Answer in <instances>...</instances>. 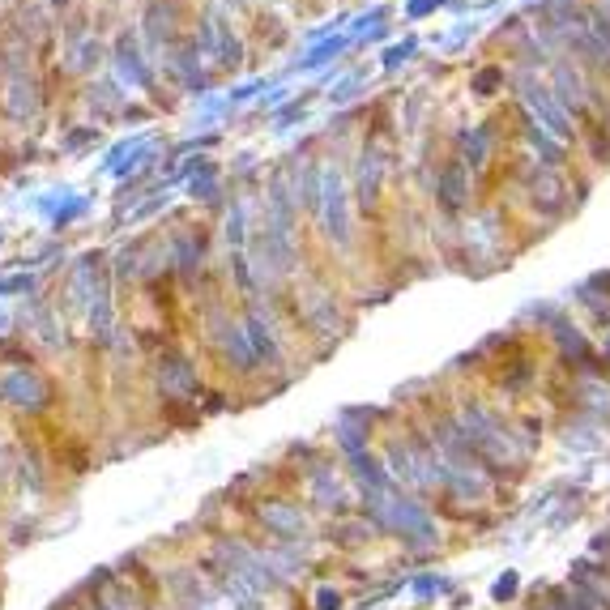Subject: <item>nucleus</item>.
Listing matches in <instances>:
<instances>
[{"instance_id":"nucleus-5","label":"nucleus","mask_w":610,"mask_h":610,"mask_svg":"<svg viewBox=\"0 0 610 610\" xmlns=\"http://www.w3.org/2000/svg\"><path fill=\"white\" fill-rule=\"evenodd\" d=\"M376 414L372 410H342L337 423L329 427V440L337 448V457H355V453H367L376 448Z\"/></svg>"},{"instance_id":"nucleus-8","label":"nucleus","mask_w":610,"mask_h":610,"mask_svg":"<svg viewBox=\"0 0 610 610\" xmlns=\"http://www.w3.org/2000/svg\"><path fill=\"white\" fill-rule=\"evenodd\" d=\"M448 589H453L448 576H419V581H414V593H419V598H440V593H448Z\"/></svg>"},{"instance_id":"nucleus-7","label":"nucleus","mask_w":610,"mask_h":610,"mask_svg":"<svg viewBox=\"0 0 610 610\" xmlns=\"http://www.w3.org/2000/svg\"><path fill=\"white\" fill-rule=\"evenodd\" d=\"M380 538V529L363 517V512H350V517H337L329 525V542L333 547H342V551H359L367 547V542H376Z\"/></svg>"},{"instance_id":"nucleus-4","label":"nucleus","mask_w":610,"mask_h":610,"mask_svg":"<svg viewBox=\"0 0 610 610\" xmlns=\"http://www.w3.org/2000/svg\"><path fill=\"white\" fill-rule=\"evenodd\" d=\"M0 406L18 410L26 419H39V414L56 406V389L35 367H13V372L0 376Z\"/></svg>"},{"instance_id":"nucleus-2","label":"nucleus","mask_w":610,"mask_h":610,"mask_svg":"<svg viewBox=\"0 0 610 610\" xmlns=\"http://www.w3.org/2000/svg\"><path fill=\"white\" fill-rule=\"evenodd\" d=\"M248 525L261 529L265 542H278V547H303V542L316 538V512L291 491H261L244 500Z\"/></svg>"},{"instance_id":"nucleus-10","label":"nucleus","mask_w":610,"mask_h":610,"mask_svg":"<svg viewBox=\"0 0 610 610\" xmlns=\"http://www.w3.org/2000/svg\"><path fill=\"white\" fill-rule=\"evenodd\" d=\"M517 589H521V581H517V572H504V576H500V581H495V589H491V598H495V602H508V598H512V593H517Z\"/></svg>"},{"instance_id":"nucleus-9","label":"nucleus","mask_w":610,"mask_h":610,"mask_svg":"<svg viewBox=\"0 0 610 610\" xmlns=\"http://www.w3.org/2000/svg\"><path fill=\"white\" fill-rule=\"evenodd\" d=\"M346 598H342V589L337 585H320L316 589V598H312V610H342Z\"/></svg>"},{"instance_id":"nucleus-3","label":"nucleus","mask_w":610,"mask_h":610,"mask_svg":"<svg viewBox=\"0 0 610 610\" xmlns=\"http://www.w3.org/2000/svg\"><path fill=\"white\" fill-rule=\"evenodd\" d=\"M299 491H303V504H308L316 517H350L359 512V495L346 478V465L342 457H325L320 453L316 461H308L299 470Z\"/></svg>"},{"instance_id":"nucleus-6","label":"nucleus","mask_w":610,"mask_h":610,"mask_svg":"<svg viewBox=\"0 0 610 610\" xmlns=\"http://www.w3.org/2000/svg\"><path fill=\"white\" fill-rule=\"evenodd\" d=\"M158 393L171 397V401H192V397L201 393L197 367H192L188 359H180V355L158 359Z\"/></svg>"},{"instance_id":"nucleus-1","label":"nucleus","mask_w":610,"mask_h":610,"mask_svg":"<svg viewBox=\"0 0 610 610\" xmlns=\"http://www.w3.org/2000/svg\"><path fill=\"white\" fill-rule=\"evenodd\" d=\"M359 512L380 529V534L397 538L401 551H410V555H431V551H440V542H444L436 508H431L423 495L393 491V495H384L380 504L359 508Z\"/></svg>"}]
</instances>
